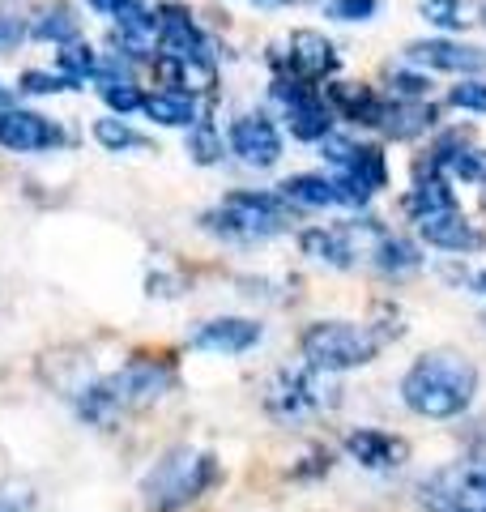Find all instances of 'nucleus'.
Masks as SVG:
<instances>
[{
	"instance_id": "1",
	"label": "nucleus",
	"mask_w": 486,
	"mask_h": 512,
	"mask_svg": "<svg viewBox=\"0 0 486 512\" xmlns=\"http://www.w3.org/2000/svg\"><path fill=\"white\" fill-rule=\"evenodd\" d=\"M478 393V367L457 350H431L401 380L405 406L423 419H452Z\"/></svg>"
},
{
	"instance_id": "2",
	"label": "nucleus",
	"mask_w": 486,
	"mask_h": 512,
	"mask_svg": "<svg viewBox=\"0 0 486 512\" xmlns=\"http://www.w3.org/2000/svg\"><path fill=\"white\" fill-rule=\"evenodd\" d=\"M167 389H171L167 363L162 359H133V363H124L120 372L86 384L77 397V410H81V419H90L99 427H116L120 419H128V414L154 406Z\"/></svg>"
},
{
	"instance_id": "3",
	"label": "nucleus",
	"mask_w": 486,
	"mask_h": 512,
	"mask_svg": "<svg viewBox=\"0 0 486 512\" xmlns=\"http://www.w3.org/2000/svg\"><path fill=\"white\" fill-rule=\"evenodd\" d=\"M218 478V461L201 453V448H171L162 461H154V470L145 474L141 483V495H145V508L150 512H175L192 504L197 495H205L209 487H214Z\"/></svg>"
},
{
	"instance_id": "4",
	"label": "nucleus",
	"mask_w": 486,
	"mask_h": 512,
	"mask_svg": "<svg viewBox=\"0 0 486 512\" xmlns=\"http://www.w3.org/2000/svg\"><path fill=\"white\" fill-rule=\"evenodd\" d=\"M286 218H290V201L282 192L278 197L273 192H231V197H222L218 210L201 218V227L222 239H235V244H256V239L278 235Z\"/></svg>"
},
{
	"instance_id": "5",
	"label": "nucleus",
	"mask_w": 486,
	"mask_h": 512,
	"mask_svg": "<svg viewBox=\"0 0 486 512\" xmlns=\"http://www.w3.org/2000/svg\"><path fill=\"white\" fill-rule=\"evenodd\" d=\"M388 333H376L367 325H350V320H320L303 333V359L324 372H350L380 355Z\"/></svg>"
},
{
	"instance_id": "6",
	"label": "nucleus",
	"mask_w": 486,
	"mask_h": 512,
	"mask_svg": "<svg viewBox=\"0 0 486 512\" xmlns=\"http://www.w3.org/2000/svg\"><path fill=\"white\" fill-rule=\"evenodd\" d=\"M337 372H324V367H295V372H278L265 389V410L282 423H299L307 414H320V410H333L342 402V389H337Z\"/></svg>"
},
{
	"instance_id": "7",
	"label": "nucleus",
	"mask_w": 486,
	"mask_h": 512,
	"mask_svg": "<svg viewBox=\"0 0 486 512\" xmlns=\"http://www.w3.org/2000/svg\"><path fill=\"white\" fill-rule=\"evenodd\" d=\"M384 227L376 222H337V227H316V231H303V252L312 261H324L333 269H354V265H371L376 252L384 244Z\"/></svg>"
},
{
	"instance_id": "8",
	"label": "nucleus",
	"mask_w": 486,
	"mask_h": 512,
	"mask_svg": "<svg viewBox=\"0 0 486 512\" xmlns=\"http://www.w3.org/2000/svg\"><path fill=\"white\" fill-rule=\"evenodd\" d=\"M418 504L427 512H486V457L452 461L418 483Z\"/></svg>"
},
{
	"instance_id": "9",
	"label": "nucleus",
	"mask_w": 486,
	"mask_h": 512,
	"mask_svg": "<svg viewBox=\"0 0 486 512\" xmlns=\"http://www.w3.org/2000/svg\"><path fill=\"white\" fill-rule=\"evenodd\" d=\"M154 77L162 86H171L175 94H188V99H197V94H209L218 82V69L214 60L205 56H171V52H158L154 60Z\"/></svg>"
},
{
	"instance_id": "10",
	"label": "nucleus",
	"mask_w": 486,
	"mask_h": 512,
	"mask_svg": "<svg viewBox=\"0 0 486 512\" xmlns=\"http://www.w3.org/2000/svg\"><path fill=\"white\" fill-rule=\"evenodd\" d=\"M56 141H60L56 124L47 116H39V111H22V107L0 111V146L5 150L35 154V150H52Z\"/></svg>"
},
{
	"instance_id": "11",
	"label": "nucleus",
	"mask_w": 486,
	"mask_h": 512,
	"mask_svg": "<svg viewBox=\"0 0 486 512\" xmlns=\"http://www.w3.org/2000/svg\"><path fill=\"white\" fill-rule=\"evenodd\" d=\"M231 150L248 167L265 171L282 158V137H278V128H273V120H265V116H239L231 124Z\"/></svg>"
},
{
	"instance_id": "12",
	"label": "nucleus",
	"mask_w": 486,
	"mask_h": 512,
	"mask_svg": "<svg viewBox=\"0 0 486 512\" xmlns=\"http://www.w3.org/2000/svg\"><path fill=\"white\" fill-rule=\"evenodd\" d=\"M405 56L423 69H440V73H486V52L469 43H452V39H423L410 43Z\"/></svg>"
},
{
	"instance_id": "13",
	"label": "nucleus",
	"mask_w": 486,
	"mask_h": 512,
	"mask_svg": "<svg viewBox=\"0 0 486 512\" xmlns=\"http://www.w3.org/2000/svg\"><path fill=\"white\" fill-rule=\"evenodd\" d=\"M154 22H158V52H171V56H205L209 52L201 26L192 22V13L184 5H175V0L154 9Z\"/></svg>"
},
{
	"instance_id": "14",
	"label": "nucleus",
	"mask_w": 486,
	"mask_h": 512,
	"mask_svg": "<svg viewBox=\"0 0 486 512\" xmlns=\"http://www.w3.org/2000/svg\"><path fill=\"white\" fill-rule=\"evenodd\" d=\"M286 64L303 82H324V77L337 73V52L320 30H295L286 43Z\"/></svg>"
},
{
	"instance_id": "15",
	"label": "nucleus",
	"mask_w": 486,
	"mask_h": 512,
	"mask_svg": "<svg viewBox=\"0 0 486 512\" xmlns=\"http://www.w3.org/2000/svg\"><path fill=\"white\" fill-rule=\"evenodd\" d=\"M346 453L367 470H397V466H405V457H410V444L401 436H388V431L359 427L346 436Z\"/></svg>"
},
{
	"instance_id": "16",
	"label": "nucleus",
	"mask_w": 486,
	"mask_h": 512,
	"mask_svg": "<svg viewBox=\"0 0 486 512\" xmlns=\"http://www.w3.org/2000/svg\"><path fill=\"white\" fill-rule=\"evenodd\" d=\"M261 342V325L256 320H243V316H226V320H209L192 333V346L209 350V355H243Z\"/></svg>"
},
{
	"instance_id": "17",
	"label": "nucleus",
	"mask_w": 486,
	"mask_h": 512,
	"mask_svg": "<svg viewBox=\"0 0 486 512\" xmlns=\"http://www.w3.org/2000/svg\"><path fill=\"white\" fill-rule=\"evenodd\" d=\"M414 222H418V231H423L427 244L440 248V252H474L478 248V231L469 227L457 205H448V210H435V214H423V218H414Z\"/></svg>"
},
{
	"instance_id": "18",
	"label": "nucleus",
	"mask_w": 486,
	"mask_h": 512,
	"mask_svg": "<svg viewBox=\"0 0 486 512\" xmlns=\"http://www.w3.org/2000/svg\"><path fill=\"white\" fill-rule=\"evenodd\" d=\"M111 43L120 47L116 56H124V60H154L158 56V22H154V9L120 13L116 30H111Z\"/></svg>"
},
{
	"instance_id": "19",
	"label": "nucleus",
	"mask_w": 486,
	"mask_h": 512,
	"mask_svg": "<svg viewBox=\"0 0 486 512\" xmlns=\"http://www.w3.org/2000/svg\"><path fill=\"white\" fill-rule=\"evenodd\" d=\"M282 111H286L290 133H295L299 141H320V137H329V133H333V107L320 99L316 86L299 90Z\"/></svg>"
},
{
	"instance_id": "20",
	"label": "nucleus",
	"mask_w": 486,
	"mask_h": 512,
	"mask_svg": "<svg viewBox=\"0 0 486 512\" xmlns=\"http://www.w3.org/2000/svg\"><path fill=\"white\" fill-rule=\"evenodd\" d=\"M324 103H329L337 116H346L350 124H363V128H376L384 116V99L363 82H333Z\"/></svg>"
},
{
	"instance_id": "21",
	"label": "nucleus",
	"mask_w": 486,
	"mask_h": 512,
	"mask_svg": "<svg viewBox=\"0 0 486 512\" xmlns=\"http://www.w3.org/2000/svg\"><path fill=\"white\" fill-rule=\"evenodd\" d=\"M435 124V107L423 103V99H393V103H384V116L376 128H384L388 137H397V141H414V137H423L427 128Z\"/></svg>"
},
{
	"instance_id": "22",
	"label": "nucleus",
	"mask_w": 486,
	"mask_h": 512,
	"mask_svg": "<svg viewBox=\"0 0 486 512\" xmlns=\"http://www.w3.org/2000/svg\"><path fill=\"white\" fill-rule=\"evenodd\" d=\"M26 26L39 43H60L64 47V43L81 39V18H77V9L69 5V0H52V5L35 9V18H30Z\"/></svg>"
},
{
	"instance_id": "23",
	"label": "nucleus",
	"mask_w": 486,
	"mask_h": 512,
	"mask_svg": "<svg viewBox=\"0 0 486 512\" xmlns=\"http://www.w3.org/2000/svg\"><path fill=\"white\" fill-rule=\"evenodd\" d=\"M282 197L290 205H299V210H324V205H342L337 197V184L329 175H290L282 184Z\"/></svg>"
},
{
	"instance_id": "24",
	"label": "nucleus",
	"mask_w": 486,
	"mask_h": 512,
	"mask_svg": "<svg viewBox=\"0 0 486 512\" xmlns=\"http://www.w3.org/2000/svg\"><path fill=\"white\" fill-rule=\"evenodd\" d=\"M141 111L158 124L167 128H192L197 124V103L188 94H175V90H158V94H145L141 99Z\"/></svg>"
},
{
	"instance_id": "25",
	"label": "nucleus",
	"mask_w": 486,
	"mask_h": 512,
	"mask_svg": "<svg viewBox=\"0 0 486 512\" xmlns=\"http://www.w3.org/2000/svg\"><path fill=\"white\" fill-rule=\"evenodd\" d=\"M448 205H457V197H452L448 180H440V171H431L427 180H418L410 192H405V210H410L414 218L435 214V210H448Z\"/></svg>"
},
{
	"instance_id": "26",
	"label": "nucleus",
	"mask_w": 486,
	"mask_h": 512,
	"mask_svg": "<svg viewBox=\"0 0 486 512\" xmlns=\"http://www.w3.org/2000/svg\"><path fill=\"white\" fill-rule=\"evenodd\" d=\"M418 248L410 244V239H401V235H384V244H380V252H376V265L380 274H410V269H418Z\"/></svg>"
},
{
	"instance_id": "27",
	"label": "nucleus",
	"mask_w": 486,
	"mask_h": 512,
	"mask_svg": "<svg viewBox=\"0 0 486 512\" xmlns=\"http://www.w3.org/2000/svg\"><path fill=\"white\" fill-rule=\"evenodd\" d=\"M94 141H99L103 150L120 154V150H150V141H145L137 128H128L124 120H99L94 124Z\"/></svg>"
},
{
	"instance_id": "28",
	"label": "nucleus",
	"mask_w": 486,
	"mask_h": 512,
	"mask_svg": "<svg viewBox=\"0 0 486 512\" xmlns=\"http://www.w3.org/2000/svg\"><path fill=\"white\" fill-rule=\"evenodd\" d=\"M423 18L440 30H465L474 22V5L469 0H423Z\"/></svg>"
},
{
	"instance_id": "29",
	"label": "nucleus",
	"mask_w": 486,
	"mask_h": 512,
	"mask_svg": "<svg viewBox=\"0 0 486 512\" xmlns=\"http://www.w3.org/2000/svg\"><path fill=\"white\" fill-rule=\"evenodd\" d=\"M60 73H69L73 82H94V73H99V52H94L90 43H81V39H73V43H64V52H60Z\"/></svg>"
},
{
	"instance_id": "30",
	"label": "nucleus",
	"mask_w": 486,
	"mask_h": 512,
	"mask_svg": "<svg viewBox=\"0 0 486 512\" xmlns=\"http://www.w3.org/2000/svg\"><path fill=\"white\" fill-rule=\"evenodd\" d=\"M188 154L197 158L201 167H214L218 158H222V137H218V128L209 124V120L192 124V133H188Z\"/></svg>"
},
{
	"instance_id": "31",
	"label": "nucleus",
	"mask_w": 486,
	"mask_h": 512,
	"mask_svg": "<svg viewBox=\"0 0 486 512\" xmlns=\"http://www.w3.org/2000/svg\"><path fill=\"white\" fill-rule=\"evenodd\" d=\"M81 82H73L69 73H39V69H30L22 77V90L26 94H60V90H77Z\"/></svg>"
},
{
	"instance_id": "32",
	"label": "nucleus",
	"mask_w": 486,
	"mask_h": 512,
	"mask_svg": "<svg viewBox=\"0 0 486 512\" xmlns=\"http://www.w3.org/2000/svg\"><path fill=\"white\" fill-rule=\"evenodd\" d=\"M141 99H145V94L133 82H107L103 86V103L111 111H120V116H124V111H141Z\"/></svg>"
},
{
	"instance_id": "33",
	"label": "nucleus",
	"mask_w": 486,
	"mask_h": 512,
	"mask_svg": "<svg viewBox=\"0 0 486 512\" xmlns=\"http://www.w3.org/2000/svg\"><path fill=\"white\" fill-rule=\"evenodd\" d=\"M376 0H329L324 5V13L337 22H367V18H376Z\"/></svg>"
},
{
	"instance_id": "34",
	"label": "nucleus",
	"mask_w": 486,
	"mask_h": 512,
	"mask_svg": "<svg viewBox=\"0 0 486 512\" xmlns=\"http://www.w3.org/2000/svg\"><path fill=\"white\" fill-rule=\"evenodd\" d=\"M448 103L461 107V111H482V116H486V82H461V86H452Z\"/></svg>"
},
{
	"instance_id": "35",
	"label": "nucleus",
	"mask_w": 486,
	"mask_h": 512,
	"mask_svg": "<svg viewBox=\"0 0 486 512\" xmlns=\"http://www.w3.org/2000/svg\"><path fill=\"white\" fill-rule=\"evenodd\" d=\"M26 35H30L26 18H18V13H9V9H0V52H13V47H18Z\"/></svg>"
},
{
	"instance_id": "36",
	"label": "nucleus",
	"mask_w": 486,
	"mask_h": 512,
	"mask_svg": "<svg viewBox=\"0 0 486 512\" xmlns=\"http://www.w3.org/2000/svg\"><path fill=\"white\" fill-rule=\"evenodd\" d=\"M431 82L423 73H393V94L397 99H427Z\"/></svg>"
},
{
	"instance_id": "37",
	"label": "nucleus",
	"mask_w": 486,
	"mask_h": 512,
	"mask_svg": "<svg viewBox=\"0 0 486 512\" xmlns=\"http://www.w3.org/2000/svg\"><path fill=\"white\" fill-rule=\"evenodd\" d=\"M30 508H35V495H30L26 487L0 491V512H30Z\"/></svg>"
},
{
	"instance_id": "38",
	"label": "nucleus",
	"mask_w": 486,
	"mask_h": 512,
	"mask_svg": "<svg viewBox=\"0 0 486 512\" xmlns=\"http://www.w3.org/2000/svg\"><path fill=\"white\" fill-rule=\"evenodd\" d=\"M86 5H90V9H99V13H107V18H111V13L120 9V0H86Z\"/></svg>"
},
{
	"instance_id": "39",
	"label": "nucleus",
	"mask_w": 486,
	"mask_h": 512,
	"mask_svg": "<svg viewBox=\"0 0 486 512\" xmlns=\"http://www.w3.org/2000/svg\"><path fill=\"white\" fill-rule=\"evenodd\" d=\"M478 18L486 22V0H478Z\"/></svg>"
},
{
	"instance_id": "40",
	"label": "nucleus",
	"mask_w": 486,
	"mask_h": 512,
	"mask_svg": "<svg viewBox=\"0 0 486 512\" xmlns=\"http://www.w3.org/2000/svg\"><path fill=\"white\" fill-rule=\"evenodd\" d=\"M261 5H286V0H261Z\"/></svg>"
},
{
	"instance_id": "41",
	"label": "nucleus",
	"mask_w": 486,
	"mask_h": 512,
	"mask_svg": "<svg viewBox=\"0 0 486 512\" xmlns=\"http://www.w3.org/2000/svg\"><path fill=\"white\" fill-rule=\"evenodd\" d=\"M0 103H5V90H0Z\"/></svg>"
}]
</instances>
